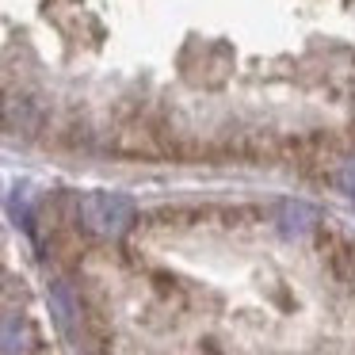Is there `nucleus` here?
<instances>
[{
  "instance_id": "obj_1",
  "label": "nucleus",
  "mask_w": 355,
  "mask_h": 355,
  "mask_svg": "<svg viewBox=\"0 0 355 355\" xmlns=\"http://www.w3.org/2000/svg\"><path fill=\"white\" fill-rule=\"evenodd\" d=\"M80 210H85V222L92 225L96 233H103V237L123 233L126 225H130V218H134L130 202L119 199V195H88Z\"/></svg>"
},
{
  "instance_id": "obj_2",
  "label": "nucleus",
  "mask_w": 355,
  "mask_h": 355,
  "mask_svg": "<svg viewBox=\"0 0 355 355\" xmlns=\"http://www.w3.org/2000/svg\"><path fill=\"white\" fill-rule=\"evenodd\" d=\"M329 263H332V271H336L340 283L355 286V245H332Z\"/></svg>"
}]
</instances>
